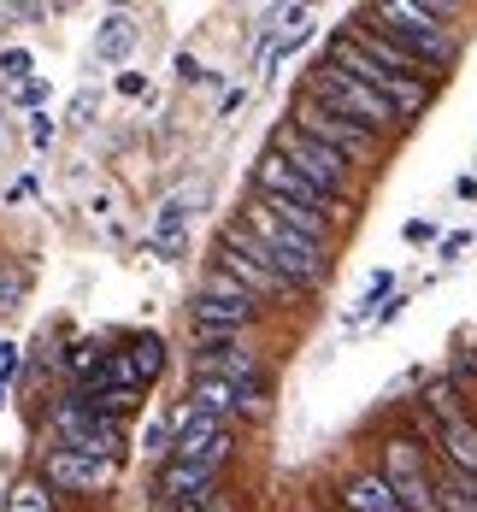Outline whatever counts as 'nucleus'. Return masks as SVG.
<instances>
[{
  "label": "nucleus",
  "mask_w": 477,
  "mask_h": 512,
  "mask_svg": "<svg viewBox=\"0 0 477 512\" xmlns=\"http://www.w3.org/2000/svg\"><path fill=\"white\" fill-rule=\"evenodd\" d=\"M265 154H277L295 177H307L313 189H324V195H336V201H348V183H354V165L342 154H330L324 142H313V136H301L289 118L271 130V142H265Z\"/></svg>",
  "instance_id": "4"
},
{
  "label": "nucleus",
  "mask_w": 477,
  "mask_h": 512,
  "mask_svg": "<svg viewBox=\"0 0 477 512\" xmlns=\"http://www.w3.org/2000/svg\"><path fill=\"white\" fill-rule=\"evenodd\" d=\"M124 359H130V371H136V389H148L159 371H165V342H159V336H136Z\"/></svg>",
  "instance_id": "17"
},
{
  "label": "nucleus",
  "mask_w": 477,
  "mask_h": 512,
  "mask_svg": "<svg viewBox=\"0 0 477 512\" xmlns=\"http://www.w3.org/2000/svg\"><path fill=\"white\" fill-rule=\"evenodd\" d=\"M0 407H6V383H0Z\"/></svg>",
  "instance_id": "29"
},
{
  "label": "nucleus",
  "mask_w": 477,
  "mask_h": 512,
  "mask_svg": "<svg viewBox=\"0 0 477 512\" xmlns=\"http://www.w3.org/2000/svg\"><path fill=\"white\" fill-rule=\"evenodd\" d=\"M254 195H265V201H295V206H313V212H324L330 224H342L354 206L336 201V195H324V189H313L307 177H295L289 165L277 154H260V165H254Z\"/></svg>",
  "instance_id": "10"
},
{
  "label": "nucleus",
  "mask_w": 477,
  "mask_h": 512,
  "mask_svg": "<svg viewBox=\"0 0 477 512\" xmlns=\"http://www.w3.org/2000/svg\"><path fill=\"white\" fill-rule=\"evenodd\" d=\"M342 507L348 512H401V501H395V489H389L377 471H354V477L342 483Z\"/></svg>",
  "instance_id": "14"
},
{
  "label": "nucleus",
  "mask_w": 477,
  "mask_h": 512,
  "mask_svg": "<svg viewBox=\"0 0 477 512\" xmlns=\"http://www.w3.org/2000/svg\"><path fill=\"white\" fill-rule=\"evenodd\" d=\"M466 248H472V236H466V230H454V236H442V242H436V259H442V265H454Z\"/></svg>",
  "instance_id": "21"
},
{
  "label": "nucleus",
  "mask_w": 477,
  "mask_h": 512,
  "mask_svg": "<svg viewBox=\"0 0 477 512\" xmlns=\"http://www.w3.org/2000/svg\"><path fill=\"white\" fill-rule=\"evenodd\" d=\"M89 112H95V95H83V101L71 106V124H89Z\"/></svg>",
  "instance_id": "28"
},
{
  "label": "nucleus",
  "mask_w": 477,
  "mask_h": 512,
  "mask_svg": "<svg viewBox=\"0 0 477 512\" xmlns=\"http://www.w3.org/2000/svg\"><path fill=\"white\" fill-rule=\"evenodd\" d=\"M171 512H218V483L201 489V495H183V501H171Z\"/></svg>",
  "instance_id": "20"
},
{
  "label": "nucleus",
  "mask_w": 477,
  "mask_h": 512,
  "mask_svg": "<svg viewBox=\"0 0 477 512\" xmlns=\"http://www.w3.org/2000/svg\"><path fill=\"white\" fill-rule=\"evenodd\" d=\"M189 318H195L201 336H236V330H248V324L260 318V301H254L248 289H236V283L212 265L207 283H201V295H195V307H189Z\"/></svg>",
  "instance_id": "8"
},
{
  "label": "nucleus",
  "mask_w": 477,
  "mask_h": 512,
  "mask_svg": "<svg viewBox=\"0 0 477 512\" xmlns=\"http://www.w3.org/2000/svg\"><path fill=\"white\" fill-rule=\"evenodd\" d=\"M53 424H59V448H71V454H83V460H118L124 454V424H112V418H95V412H83L77 401H65V407L53 412Z\"/></svg>",
  "instance_id": "11"
},
{
  "label": "nucleus",
  "mask_w": 477,
  "mask_h": 512,
  "mask_svg": "<svg viewBox=\"0 0 477 512\" xmlns=\"http://www.w3.org/2000/svg\"><path fill=\"white\" fill-rule=\"evenodd\" d=\"M401 236H407V242H436V224H430V218H413Z\"/></svg>",
  "instance_id": "25"
},
{
  "label": "nucleus",
  "mask_w": 477,
  "mask_h": 512,
  "mask_svg": "<svg viewBox=\"0 0 477 512\" xmlns=\"http://www.w3.org/2000/svg\"><path fill=\"white\" fill-rule=\"evenodd\" d=\"M195 371L230 383L236 407L248 412V418H265V371L248 348H236V342H195Z\"/></svg>",
  "instance_id": "6"
},
{
  "label": "nucleus",
  "mask_w": 477,
  "mask_h": 512,
  "mask_svg": "<svg viewBox=\"0 0 477 512\" xmlns=\"http://www.w3.org/2000/svg\"><path fill=\"white\" fill-rule=\"evenodd\" d=\"M130 48H136V30H130V18H124V12H112V18L101 24V36H95V59L118 65Z\"/></svg>",
  "instance_id": "16"
},
{
  "label": "nucleus",
  "mask_w": 477,
  "mask_h": 512,
  "mask_svg": "<svg viewBox=\"0 0 477 512\" xmlns=\"http://www.w3.org/2000/svg\"><path fill=\"white\" fill-rule=\"evenodd\" d=\"M42 101H48V83H24V89H18V106H24V112H36Z\"/></svg>",
  "instance_id": "23"
},
{
  "label": "nucleus",
  "mask_w": 477,
  "mask_h": 512,
  "mask_svg": "<svg viewBox=\"0 0 477 512\" xmlns=\"http://www.w3.org/2000/svg\"><path fill=\"white\" fill-rule=\"evenodd\" d=\"M12 371H18V348H12V342H0V383H6Z\"/></svg>",
  "instance_id": "26"
},
{
  "label": "nucleus",
  "mask_w": 477,
  "mask_h": 512,
  "mask_svg": "<svg viewBox=\"0 0 477 512\" xmlns=\"http://www.w3.org/2000/svg\"><path fill=\"white\" fill-rule=\"evenodd\" d=\"M30 71H36V59H30L24 48L0 53V77H6V83H18V89H24V83H30Z\"/></svg>",
  "instance_id": "19"
},
{
  "label": "nucleus",
  "mask_w": 477,
  "mask_h": 512,
  "mask_svg": "<svg viewBox=\"0 0 477 512\" xmlns=\"http://www.w3.org/2000/svg\"><path fill=\"white\" fill-rule=\"evenodd\" d=\"M30 142H36V148H48V142H53V124H48V112H30Z\"/></svg>",
  "instance_id": "22"
},
{
  "label": "nucleus",
  "mask_w": 477,
  "mask_h": 512,
  "mask_svg": "<svg viewBox=\"0 0 477 512\" xmlns=\"http://www.w3.org/2000/svg\"><path fill=\"white\" fill-rule=\"evenodd\" d=\"M289 124L301 130V136H313V142H324L330 154H342L354 171L360 165H377V159L389 154V142H377L371 130H360V124H348V118H336V112H324V106H313L307 95H301V106L289 112Z\"/></svg>",
  "instance_id": "5"
},
{
  "label": "nucleus",
  "mask_w": 477,
  "mask_h": 512,
  "mask_svg": "<svg viewBox=\"0 0 477 512\" xmlns=\"http://www.w3.org/2000/svg\"><path fill=\"white\" fill-rule=\"evenodd\" d=\"M48 483H59V489H112V477H118V465H106V460H83V454H71V448H53L48 454Z\"/></svg>",
  "instance_id": "12"
},
{
  "label": "nucleus",
  "mask_w": 477,
  "mask_h": 512,
  "mask_svg": "<svg viewBox=\"0 0 477 512\" xmlns=\"http://www.w3.org/2000/svg\"><path fill=\"white\" fill-rule=\"evenodd\" d=\"M171 424V465H195V471H212L230 460V424H218L207 412H195L189 401L165 418Z\"/></svg>",
  "instance_id": "7"
},
{
  "label": "nucleus",
  "mask_w": 477,
  "mask_h": 512,
  "mask_svg": "<svg viewBox=\"0 0 477 512\" xmlns=\"http://www.w3.org/2000/svg\"><path fill=\"white\" fill-rule=\"evenodd\" d=\"M377 95L401 112V124H413V118L430 112V101H436V77H383Z\"/></svg>",
  "instance_id": "13"
},
{
  "label": "nucleus",
  "mask_w": 477,
  "mask_h": 512,
  "mask_svg": "<svg viewBox=\"0 0 477 512\" xmlns=\"http://www.w3.org/2000/svg\"><path fill=\"white\" fill-rule=\"evenodd\" d=\"M242 230H248V236L265 248L271 271L289 283V295H313L318 283H324V271H330V248H318V242H307V236L283 230V224H277L260 201H248V212H242Z\"/></svg>",
  "instance_id": "2"
},
{
  "label": "nucleus",
  "mask_w": 477,
  "mask_h": 512,
  "mask_svg": "<svg viewBox=\"0 0 477 512\" xmlns=\"http://www.w3.org/2000/svg\"><path fill=\"white\" fill-rule=\"evenodd\" d=\"M189 407L195 412H207V418H218V424H230V418H236V389H230V383H218V377H201V371H195V383H189Z\"/></svg>",
  "instance_id": "15"
},
{
  "label": "nucleus",
  "mask_w": 477,
  "mask_h": 512,
  "mask_svg": "<svg viewBox=\"0 0 477 512\" xmlns=\"http://www.w3.org/2000/svg\"><path fill=\"white\" fill-rule=\"evenodd\" d=\"M307 101L324 106V112H336V118H348V124H360V130H371L377 142H389L395 130H407V124H401V112H395V106L383 101V95H377L371 83L348 77V71H336V65H324V59L313 65Z\"/></svg>",
  "instance_id": "3"
},
{
  "label": "nucleus",
  "mask_w": 477,
  "mask_h": 512,
  "mask_svg": "<svg viewBox=\"0 0 477 512\" xmlns=\"http://www.w3.org/2000/svg\"><path fill=\"white\" fill-rule=\"evenodd\" d=\"M371 30L383 42L407 53L419 71L442 77V65H454V36H448V6H424V0H383V6H366Z\"/></svg>",
  "instance_id": "1"
},
{
  "label": "nucleus",
  "mask_w": 477,
  "mask_h": 512,
  "mask_svg": "<svg viewBox=\"0 0 477 512\" xmlns=\"http://www.w3.org/2000/svg\"><path fill=\"white\" fill-rule=\"evenodd\" d=\"M24 195H36V177H18V183L6 189V201H24Z\"/></svg>",
  "instance_id": "27"
},
{
  "label": "nucleus",
  "mask_w": 477,
  "mask_h": 512,
  "mask_svg": "<svg viewBox=\"0 0 477 512\" xmlns=\"http://www.w3.org/2000/svg\"><path fill=\"white\" fill-rule=\"evenodd\" d=\"M377 477L395 489L401 512H442V507H436V477L424 471V448H419V442H389Z\"/></svg>",
  "instance_id": "9"
},
{
  "label": "nucleus",
  "mask_w": 477,
  "mask_h": 512,
  "mask_svg": "<svg viewBox=\"0 0 477 512\" xmlns=\"http://www.w3.org/2000/svg\"><path fill=\"white\" fill-rule=\"evenodd\" d=\"M118 95H148V77L142 71H118Z\"/></svg>",
  "instance_id": "24"
},
{
  "label": "nucleus",
  "mask_w": 477,
  "mask_h": 512,
  "mask_svg": "<svg viewBox=\"0 0 477 512\" xmlns=\"http://www.w3.org/2000/svg\"><path fill=\"white\" fill-rule=\"evenodd\" d=\"M212 483H218L212 471H195V465H171V460H165V501L201 495V489H212Z\"/></svg>",
  "instance_id": "18"
}]
</instances>
